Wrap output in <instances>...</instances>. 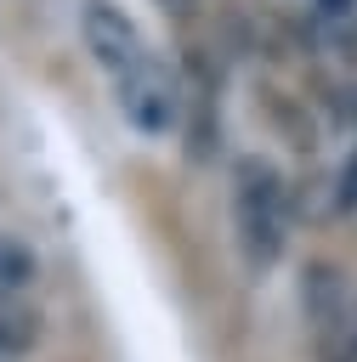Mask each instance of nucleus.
<instances>
[{
    "mask_svg": "<svg viewBox=\"0 0 357 362\" xmlns=\"http://www.w3.org/2000/svg\"><path fill=\"white\" fill-rule=\"evenodd\" d=\"M323 11H351V0H323Z\"/></svg>",
    "mask_w": 357,
    "mask_h": 362,
    "instance_id": "6e6552de",
    "label": "nucleus"
},
{
    "mask_svg": "<svg viewBox=\"0 0 357 362\" xmlns=\"http://www.w3.org/2000/svg\"><path fill=\"white\" fill-rule=\"evenodd\" d=\"M79 40H85V51H91V62L113 79V74H125L130 62H142L153 45L142 40V28H136V17L125 11V6H113V0H85L79 6Z\"/></svg>",
    "mask_w": 357,
    "mask_h": 362,
    "instance_id": "7ed1b4c3",
    "label": "nucleus"
},
{
    "mask_svg": "<svg viewBox=\"0 0 357 362\" xmlns=\"http://www.w3.org/2000/svg\"><path fill=\"white\" fill-rule=\"evenodd\" d=\"M340 119H346V124H357V85H346V90H340Z\"/></svg>",
    "mask_w": 357,
    "mask_h": 362,
    "instance_id": "0eeeda50",
    "label": "nucleus"
},
{
    "mask_svg": "<svg viewBox=\"0 0 357 362\" xmlns=\"http://www.w3.org/2000/svg\"><path fill=\"white\" fill-rule=\"evenodd\" d=\"M232 238L255 277L272 272L289 243V187H283L278 164L261 153H244L232 164Z\"/></svg>",
    "mask_w": 357,
    "mask_h": 362,
    "instance_id": "f257e3e1",
    "label": "nucleus"
},
{
    "mask_svg": "<svg viewBox=\"0 0 357 362\" xmlns=\"http://www.w3.org/2000/svg\"><path fill=\"white\" fill-rule=\"evenodd\" d=\"M159 6H170V11H187V6H198V0H159Z\"/></svg>",
    "mask_w": 357,
    "mask_h": 362,
    "instance_id": "1a4fd4ad",
    "label": "nucleus"
},
{
    "mask_svg": "<svg viewBox=\"0 0 357 362\" xmlns=\"http://www.w3.org/2000/svg\"><path fill=\"white\" fill-rule=\"evenodd\" d=\"M34 334H40V322L28 311H17L11 300H0V362H23L28 345H34Z\"/></svg>",
    "mask_w": 357,
    "mask_h": 362,
    "instance_id": "20e7f679",
    "label": "nucleus"
},
{
    "mask_svg": "<svg viewBox=\"0 0 357 362\" xmlns=\"http://www.w3.org/2000/svg\"><path fill=\"white\" fill-rule=\"evenodd\" d=\"M351 204H357V164L340 170V209H351Z\"/></svg>",
    "mask_w": 357,
    "mask_h": 362,
    "instance_id": "423d86ee",
    "label": "nucleus"
},
{
    "mask_svg": "<svg viewBox=\"0 0 357 362\" xmlns=\"http://www.w3.org/2000/svg\"><path fill=\"white\" fill-rule=\"evenodd\" d=\"M108 85H113V102H119V113H125L130 130H142V136H170V130L181 124L187 90H181V74H176L159 51H147L142 62H130V68L113 74Z\"/></svg>",
    "mask_w": 357,
    "mask_h": 362,
    "instance_id": "f03ea898",
    "label": "nucleus"
},
{
    "mask_svg": "<svg viewBox=\"0 0 357 362\" xmlns=\"http://www.w3.org/2000/svg\"><path fill=\"white\" fill-rule=\"evenodd\" d=\"M28 283H34V260H28L17 243H6V238H0V300L23 294Z\"/></svg>",
    "mask_w": 357,
    "mask_h": 362,
    "instance_id": "39448f33",
    "label": "nucleus"
}]
</instances>
